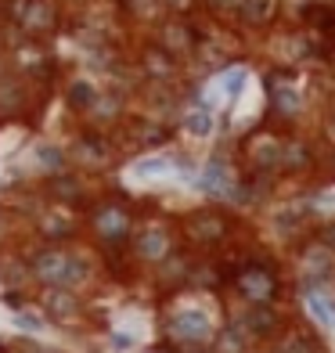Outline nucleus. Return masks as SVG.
I'll return each instance as SVG.
<instances>
[{"mask_svg": "<svg viewBox=\"0 0 335 353\" xmlns=\"http://www.w3.org/2000/svg\"><path fill=\"white\" fill-rule=\"evenodd\" d=\"M29 278L37 288H72V292H87V288L101 278V260L87 242H69V245H43L29 242L22 249Z\"/></svg>", "mask_w": 335, "mask_h": 353, "instance_id": "1", "label": "nucleus"}, {"mask_svg": "<svg viewBox=\"0 0 335 353\" xmlns=\"http://www.w3.org/2000/svg\"><path fill=\"white\" fill-rule=\"evenodd\" d=\"M83 242L94 252H116L126 249L141 220V205L126 191H94V199L83 205Z\"/></svg>", "mask_w": 335, "mask_h": 353, "instance_id": "2", "label": "nucleus"}, {"mask_svg": "<svg viewBox=\"0 0 335 353\" xmlns=\"http://www.w3.org/2000/svg\"><path fill=\"white\" fill-rule=\"evenodd\" d=\"M177 234H181V245L191 252L223 256L231 245H238L245 238V223H242V213L227 210V205H216V202H205L177 216Z\"/></svg>", "mask_w": 335, "mask_h": 353, "instance_id": "3", "label": "nucleus"}, {"mask_svg": "<svg viewBox=\"0 0 335 353\" xmlns=\"http://www.w3.org/2000/svg\"><path fill=\"white\" fill-rule=\"evenodd\" d=\"M310 108V98L303 90L299 69L270 65L263 69V123L274 130H303V116Z\"/></svg>", "mask_w": 335, "mask_h": 353, "instance_id": "4", "label": "nucleus"}, {"mask_svg": "<svg viewBox=\"0 0 335 353\" xmlns=\"http://www.w3.org/2000/svg\"><path fill=\"white\" fill-rule=\"evenodd\" d=\"M159 328H163V353L199 350V346L213 343V335L220 328V317H213L205 307H195V303H177V307H170L163 314Z\"/></svg>", "mask_w": 335, "mask_h": 353, "instance_id": "5", "label": "nucleus"}, {"mask_svg": "<svg viewBox=\"0 0 335 353\" xmlns=\"http://www.w3.org/2000/svg\"><path fill=\"white\" fill-rule=\"evenodd\" d=\"M130 260L137 270H155L163 260H170L181 249V234H177V216L166 213H141L134 238H130Z\"/></svg>", "mask_w": 335, "mask_h": 353, "instance_id": "6", "label": "nucleus"}, {"mask_svg": "<svg viewBox=\"0 0 335 353\" xmlns=\"http://www.w3.org/2000/svg\"><path fill=\"white\" fill-rule=\"evenodd\" d=\"M65 152H69V166L79 170V173H87L90 181H94V176H101V173H108V170H116L119 155H123L116 134L94 130V126H83V123L72 130Z\"/></svg>", "mask_w": 335, "mask_h": 353, "instance_id": "7", "label": "nucleus"}, {"mask_svg": "<svg viewBox=\"0 0 335 353\" xmlns=\"http://www.w3.org/2000/svg\"><path fill=\"white\" fill-rule=\"evenodd\" d=\"M26 234L33 242L43 245H69V242H83V216L76 210H65V205L54 202H37V210L26 216Z\"/></svg>", "mask_w": 335, "mask_h": 353, "instance_id": "8", "label": "nucleus"}, {"mask_svg": "<svg viewBox=\"0 0 335 353\" xmlns=\"http://www.w3.org/2000/svg\"><path fill=\"white\" fill-rule=\"evenodd\" d=\"M69 22V11L61 0H14L11 29L29 40H54Z\"/></svg>", "mask_w": 335, "mask_h": 353, "instance_id": "9", "label": "nucleus"}, {"mask_svg": "<svg viewBox=\"0 0 335 353\" xmlns=\"http://www.w3.org/2000/svg\"><path fill=\"white\" fill-rule=\"evenodd\" d=\"M148 37L163 47V51H170L177 61H184V69H187V61L195 58L199 43L205 37V22L199 14H163V19L148 29Z\"/></svg>", "mask_w": 335, "mask_h": 353, "instance_id": "10", "label": "nucleus"}, {"mask_svg": "<svg viewBox=\"0 0 335 353\" xmlns=\"http://www.w3.org/2000/svg\"><path fill=\"white\" fill-rule=\"evenodd\" d=\"M238 176H242V170H238L234 155L227 152H210L199 163L195 176H191V184H195L202 191L205 202H216V205H227L234 202V191H238Z\"/></svg>", "mask_w": 335, "mask_h": 353, "instance_id": "11", "label": "nucleus"}, {"mask_svg": "<svg viewBox=\"0 0 335 353\" xmlns=\"http://www.w3.org/2000/svg\"><path fill=\"white\" fill-rule=\"evenodd\" d=\"M130 69L137 76V87L141 83H184L187 69L184 61H177L170 51H163L152 37L137 40L134 51H130Z\"/></svg>", "mask_w": 335, "mask_h": 353, "instance_id": "12", "label": "nucleus"}, {"mask_svg": "<svg viewBox=\"0 0 335 353\" xmlns=\"http://www.w3.org/2000/svg\"><path fill=\"white\" fill-rule=\"evenodd\" d=\"M285 22H289V0H242L231 33L238 40H267Z\"/></svg>", "mask_w": 335, "mask_h": 353, "instance_id": "13", "label": "nucleus"}, {"mask_svg": "<svg viewBox=\"0 0 335 353\" xmlns=\"http://www.w3.org/2000/svg\"><path fill=\"white\" fill-rule=\"evenodd\" d=\"M223 317L234 321V325L256 343V350H263L270 339H278L281 328L289 325V314H285L281 303H267V307H242V303H231Z\"/></svg>", "mask_w": 335, "mask_h": 353, "instance_id": "14", "label": "nucleus"}, {"mask_svg": "<svg viewBox=\"0 0 335 353\" xmlns=\"http://www.w3.org/2000/svg\"><path fill=\"white\" fill-rule=\"evenodd\" d=\"M325 144L310 137L307 130H285L281 141V181H310L321 170Z\"/></svg>", "mask_w": 335, "mask_h": 353, "instance_id": "15", "label": "nucleus"}, {"mask_svg": "<svg viewBox=\"0 0 335 353\" xmlns=\"http://www.w3.org/2000/svg\"><path fill=\"white\" fill-rule=\"evenodd\" d=\"M94 181L79 170H61L54 176H43L40 181V199L43 202H54V205H65V210L83 213V205L94 199Z\"/></svg>", "mask_w": 335, "mask_h": 353, "instance_id": "16", "label": "nucleus"}, {"mask_svg": "<svg viewBox=\"0 0 335 353\" xmlns=\"http://www.w3.org/2000/svg\"><path fill=\"white\" fill-rule=\"evenodd\" d=\"M33 303L47 317V325H76V321L87 317V299L83 292H72V288H37Z\"/></svg>", "mask_w": 335, "mask_h": 353, "instance_id": "17", "label": "nucleus"}, {"mask_svg": "<svg viewBox=\"0 0 335 353\" xmlns=\"http://www.w3.org/2000/svg\"><path fill=\"white\" fill-rule=\"evenodd\" d=\"M263 353H328L325 339L314 325H303V321H289L281 328L278 339H270L263 346Z\"/></svg>", "mask_w": 335, "mask_h": 353, "instance_id": "18", "label": "nucleus"}, {"mask_svg": "<svg viewBox=\"0 0 335 353\" xmlns=\"http://www.w3.org/2000/svg\"><path fill=\"white\" fill-rule=\"evenodd\" d=\"M299 299H303V310H307L310 325L317 332H335V281L299 288Z\"/></svg>", "mask_w": 335, "mask_h": 353, "instance_id": "19", "label": "nucleus"}, {"mask_svg": "<svg viewBox=\"0 0 335 353\" xmlns=\"http://www.w3.org/2000/svg\"><path fill=\"white\" fill-rule=\"evenodd\" d=\"M98 94H101V83L90 72H72L65 83H61V101H65L69 116H76V119L87 116V108L94 105Z\"/></svg>", "mask_w": 335, "mask_h": 353, "instance_id": "20", "label": "nucleus"}, {"mask_svg": "<svg viewBox=\"0 0 335 353\" xmlns=\"http://www.w3.org/2000/svg\"><path fill=\"white\" fill-rule=\"evenodd\" d=\"M33 170H37L40 181H43V176L61 173V170H72L65 144H58V141H37L33 144Z\"/></svg>", "mask_w": 335, "mask_h": 353, "instance_id": "21", "label": "nucleus"}, {"mask_svg": "<svg viewBox=\"0 0 335 353\" xmlns=\"http://www.w3.org/2000/svg\"><path fill=\"white\" fill-rule=\"evenodd\" d=\"M210 350L213 353H256V343H252L249 335L234 325V321L223 317L216 335H213V343H210Z\"/></svg>", "mask_w": 335, "mask_h": 353, "instance_id": "22", "label": "nucleus"}, {"mask_svg": "<svg viewBox=\"0 0 335 353\" xmlns=\"http://www.w3.org/2000/svg\"><path fill=\"white\" fill-rule=\"evenodd\" d=\"M238 8H242V0H199L195 14L205 22V26H216V29H231Z\"/></svg>", "mask_w": 335, "mask_h": 353, "instance_id": "23", "label": "nucleus"}, {"mask_svg": "<svg viewBox=\"0 0 335 353\" xmlns=\"http://www.w3.org/2000/svg\"><path fill=\"white\" fill-rule=\"evenodd\" d=\"M317 141L325 144H335V87L328 90V98H325V105H321V130H317Z\"/></svg>", "mask_w": 335, "mask_h": 353, "instance_id": "24", "label": "nucleus"}, {"mask_svg": "<svg viewBox=\"0 0 335 353\" xmlns=\"http://www.w3.org/2000/svg\"><path fill=\"white\" fill-rule=\"evenodd\" d=\"M310 238L317 245H325L328 252H335V216H317L310 223Z\"/></svg>", "mask_w": 335, "mask_h": 353, "instance_id": "25", "label": "nucleus"}, {"mask_svg": "<svg viewBox=\"0 0 335 353\" xmlns=\"http://www.w3.org/2000/svg\"><path fill=\"white\" fill-rule=\"evenodd\" d=\"M11 314L19 321V328H26V332H43L47 328V317L37 310V303H26L22 310H11Z\"/></svg>", "mask_w": 335, "mask_h": 353, "instance_id": "26", "label": "nucleus"}, {"mask_svg": "<svg viewBox=\"0 0 335 353\" xmlns=\"http://www.w3.org/2000/svg\"><path fill=\"white\" fill-rule=\"evenodd\" d=\"M317 176H321L325 184H335V144L321 148V170H317Z\"/></svg>", "mask_w": 335, "mask_h": 353, "instance_id": "27", "label": "nucleus"}, {"mask_svg": "<svg viewBox=\"0 0 335 353\" xmlns=\"http://www.w3.org/2000/svg\"><path fill=\"white\" fill-rule=\"evenodd\" d=\"M163 8H166V14H195L199 0H163Z\"/></svg>", "mask_w": 335, "mask_h": 353, "instance_id": "28", "label": "nucleus"}, {"mask_svg": "<svg viewBox=\"0 0 335 353\" xmlns=\"http://www.w3.org/2000/svg\"><path fill=\"white\" fill-rule=\"evenodd\" d=\"M61 4H65V11H69V14H76V11H87V8H94L98 0H61Z\"/></svg>", "mask_w": 335, "mask_h": 353, "instance_id": "29", "label": "nucleus"}, {"mask_svg": "<svg viewBox=\"0 0 335 353\" xmlns=\"http://www.w3.org/2000/svg\"><path fill=\"white\" fill-rule=\"evenodd\" d=\"M173 353H213L210 346H199V350H173Z\"/></svg>", "mask_w": 335, "mask_h": 353, "instance_id": "30", "label": "nucleus"}, {"mask_svg": "<svg viewBox=\"0 0 335 353\" xmlns=\"http://www.w3.org/2000/svg\"><path fill=\"white\" fill-rule=\"evenodd\" d=\"M4 353H22V350H11V346H8V350H4Z\"/></svg>", "mask_w": 335, "mask_h": 353, "instance_id": "31", "label": "nucleus"}, {"mask_svg": "<svg viewBox=\"0 0 335 353\" xmlns=\"http://www.w3.org/2000/svg\"><path fill=\"white\" fill-rule=\"evenodd\" d=\"M321 4H335V0H321Z\"/></svg>", "mask_w": 335, "mask_h": 353, "instance_id": "32", "label": "nucleus"}, {"mask_svg": "<svg viewBox=\"0 0 335 353\" xmlns=\"http://www.w3.org/2000/svg\"><path fill=\"white\" fill-rule=\"evenodd\" d=\"M256 353H263V350H256Z\"/></svg>", "mask_w": 335, "mask_h": 353, "instance_id": "33", "label": "nucleus"}]
</instances>
